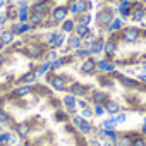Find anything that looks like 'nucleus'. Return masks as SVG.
<instances>
[{
  "label": "nucleus",
  "mask_w": 146,
  "mask_h": 146,
  "mask_svg": "<svg viewBox=\"0 0 146 146\" xmlns=\"http://www.w3.org/2000/svg\"><path fill=\"white\" fill-rule=\"evenodd\" d=\"M28 2H35V0H28Z\"/></svg>",
  "instance_id": "34"
},
{
  "label": "nucleus",
  "mask_w": 146,
  "mask_h": 146,
  "mask_svg": "<svg viewBox=\"0 0 146 146\" xmlns=\"http://www.w3.org/2000/svg\"><path fill=\"white\" fill-rule=\"evenodd\" d=\"M112 117L115 119L117 125H119V124H124V122L127 120V113H124V112H119V113H115V115H112Z\"/></svg>",
  "instance_id": "24"
},
{
  "label": "nucleus",
  "mask_w": 146,
  "mask_h": 146,
  "mask_svg": "<svg viewBox=\"0 0 146 146\" xmlns=\"http://www.w3.org/2000/svg\"><path fill=\"white\" fill-rule=\"evenodd\" d=\"M24 146H35V144H33V143H29V141H26V143H24Z\"/></svg>",
  "instance_id": "32"
},
{
  "label": "nucleus",
  "mask_w": 146,
  "mask_h": 146,
  "mask_svg": "<svg viewBox=\"0 0 146 146\" xmlns=\"http://www.w3.org/2000/svg\"><path fill=\"white\" fill-rule=\"evenodd\" d=\"M93 112L96 117H103L107 112H105V105H93Z\"/></svg>",
  "instance_id": "23"
},
{
  "label": "nucleus",
  "mask_w": 146,
  "mask_h": 146,
  "mask_svg": "<svg viewBox=\"0 0 146 146\" xmlns=\"http://www.w3.org/2000/svg\"><path fill=\"white\" fill-rule=\"evenodd\" d=\"M100 127H103V129H117V122H115L113 117H108V119H105V120L102 122Z\"/></svg>",
  "instance_id": "20"
},
{
  "label": "nucleus",
  "mask_w": 146,
  "mask_h": 146,
  "mask_svg": "<svg viewBox=\"0 0 146 146\" xmlns=\"http://www.w3.org/2000/svg\"><path fill=\"white\" fill-rule=\"evenodd\" d=\"M83 120H84V119H83L81 115H72V120H70V124L74 125L76 129H79V125L83 124Z\"/></svg>",
  "instance_id": "25"
},
{
  "label": "nucleus",
  "mask_w": 146,
  "mask_h": 146,
  "mask_svg": "<svg viewBox=\"0 0 146 146\" xmlns=\"http://www.w3.org/2000/svg\"><path fill=\"white\" fill-rule=\"evenodd\" d=\"M33 91H35V86H33V84H17V86H14L12 93H11V95H7V96H9V98L23 100V98L29 96Z\"/></svg>",
  "instance_id": "6"
},
{
  "label": "nucleus",
  "mask_w": 146,
  "mask_h": 146,
  "mask_svg": "<svg viewBox=\"0 0 146 146\" xmlns=\"http://www.w3.org/2000/svg\"><path fill=\"white\" fill-rule=\"evenodd\" d=\"M78 131H79L83 136H90V134L95 131V125H93L90 120H86V119H84V120H83V124L79 125V129H78Z\"/></svg>",
  "instance_id": "17"
},
{
  "label": "nucleus",
  "mask_w": 146,
  "mask_h": 146,
  "mask_svg": "<svg viewBox=\"0 0 146 146\" xmlns=\"http://www.w3.org/2000/svg\"><path fill=\"white\" fill-rule=\"evenodd\" d=\"M95 132H96L98 139L105 141V143H115L117 137H119V132L115 129H103V127H100V129H95Z\"/></svg>",
  "instance_id": "9"
},
{
  "label": "nucleus",
  "mask_w": 146,
  "mask_h": 146,
  "mask_svg": "<svg viewBox=\"0 0 146 146\" xmlns=\"http://www.w3.org/2000/svg\"><path fill=\"white\" fill-rule=\"evenodd\" d=\"M88 146H102V141H100L98 137H93V139L88 143Z\"/></svg>",
  "instance_id": "27"
},
{
  "label": "nucleus",
  "mask_w": 146,
  "mask_h": 146,
  "mask_svg": "<svg viewBox=\"0 0 146 146\" xmlns=\"http://www.w3.org/2000/svg\"><path fill=\"white\" fill-rule=\"evenodd\" d=\"M62 105L67 108V112L69 113H72V115H76V107H78V98L74 96V95H70V93H65L64 96H62Z\"/></svg>",
  "instance_id": "10"
},
{
  "label": "nucleus",
  "mask_w": 146,
  "mask_h": 146,
  "mask_svg": "<svg viewBox=\"0 0 146 146\" xmlns=\"http://www.w3.org/2000/svg\"><path fill=\"white\" fill-rule=\"evenodd\" d=\"M115 14H117V9H113V7H103V2L100 4V11H98V14H96V17H95V21H96V26L100 28V29H108V26L113 23V19H115Z\"/></svg>",
  "instance_id": "1"
},
{
  "label": "nucleus",
  "mask_w": 146,
  "mask_h": 146,
  "mask_svg": "<svg viewBox=\"0 0 146 146\" xmlns=\"http://www.w3.org/2000/svg\"><path fill=\"white\" fill-rule=\"evenodd\" d=\"M90 91H91V88H90L88 84L79 83V81H72V83L67 86V93L74 95L76 98H78V96H79V98H84V96L90 95Z\"/></svg>",
  "instance_id": "5"
},
{
  "label": "nucleus",
  "mask_w": 146,
  "mask_h": 146,
  "mask_svg": "<svg viewBox=\"0 0 146 146\" xmlns=\"http://www.w3.org/2000/svg\"><path fill=\"white\" fill-rule=\"evenodd\" d=\"M131 146H146V137H143V136H134Z\"/></svg>",
  "instance_id": "22"
},
{
  "label": "nucleus",
  "mask_w": 146,
  "mask_h": 146,
  "mask_svg": "<svg viewBox=\"0 0 146 146\" xmlns=\"http://www.w3.org/2000/svg\"><path fill=\"white\" fill-rule=\"evenodd\" d=\"M102 146H113V143H102Z\"/></svg>",
  "instance_id": "31"
},
{
  "label": "nucleus",
  "mask_w": 146,
  "mask_h": 146,
  "mask_svg": "<svg viewBox=\"0 0 146 146\" xmlns=\"http://www.w3.org/2000/svg\"><path fill=\"white\" fill-rule=\"evenodd\" d=\"M96 62L98 60L95 58V55H90V57L83 58L81 64H79V72H81L83 76H93V74H96V72H98Z\"/></svg>",
  "instance_id": "3"
},
{
  "label": "nucleus",
  "mask_w": 146,
  "mask_h": 146,
  "mask_svg": "<svg viewBox=\"0 0 146 146\" xmlns=\"http://www.w3.org/2000/svg\"><path fill=\"white\" fill-rule=\"evenodd\" d=\"M46 81L50 83L52 90L55 91H67V86L74 81L70 76L67 74H55V72H50V74H46Z\"/></svg>",
  "instance_id": "2"
},
{
  "label": "nucleus",
  "mask_w": 146,
  "mask_h": 146,
  "mask_svg": "<svg viewBox=\"0 0 146 146\" xmlns=\"http://www.w3.org/2000/svg\"><path fill=\"white\" fill-rule=\"evenodd\" d=\"M16 146H24V144H16Z\"/></svg>",
  "instance_id": "33"
},
{
  "label": "nucleus",
  "mask_w": 146,
  "mask_h": 146,
  "mask_svg": "<svg viewBox=\"0 0 146 146\" xmlns=\"http://www.w3.org/2000/svg\"><path fill=\"white\" fill-rule=\"evenodd\" d=\"M14 131L17 132L19 137H28V136L31 134V125H29L28 120H24V122H17V124L14 125Z\"/></svg>",
  "instance_id": "12"
},
{
  "label": "nucleus",
  "mask_w": 146,
  "mask_h": 146,
  "mask_svg": "<svg viewBox=\"0 0 146 146\" xmlns=\"http://www.w3.org/2000/svg\"><path fill=\"white\" fill-rule=\"evenodd\" d=\"M105 112L112 117V115H115V113H119L120 112V103L117 102V100H108L107 103H105Z\"/></svg>",
  "instance_id": "14"
},
{
  "label": "nucleus",
  "mask_w": 146,
  "mask_h": 146,
  "mask_svg": "<svg viewBox=\"0 0 146 146\" xmlns=\"http://www.w3.org/2000/svg\"><path fill=\"white\" fill-rule=\"evenodd\" d=\"M96 67H98V72H115L117 70V64L108 58H100L96 62Z\"/></svg>",
  "instance_id": "11"
},
{
  "label": "nucleus",
  "mask_w": 146,
  "mask_h": 146,
  "mask_svg": "<svg viewBox=\"0 0 146 146\" xmlns=\"http://www.w3.org/2000/svg\"><path fill=\"white\" fill-rule=\"evenodd\" d=\"M103 4H112V2H117V0H102Z\"/></svg>",
  "instance_id": "30"
},
{
  "label": "nucleus",
  "mask_w": 146,
  "mask_h": 146,
  "mask_svg": "<svg viewBox=\"0 0 146 146\" xmlns=\"http://www.w3.org/2000/svg\"><path fill=\"white\" fill-rule=\"evenodd\" d=\"M137 81L141 84H146V72H139V76H137Z\"/></svg>",
  "instance_id": "28"
},
{
  "label": "nucleus",
  "mask_w": 146,
  "mask_h": 146,
  "mask_svg": "<svg viewBox=\"0 0 146 146\" xmlns=\"http://www.w3.org/2000/svg\"><path fill=\"white\" fill-rule=\"evenodd\" d=\"M86 98H88V102H91L93 105H105V103L110 100L108 95L105 93V90H91Z\"/></svg>",
  "instance_id": "7"
},
{
  "label": "nucleus",
  "mask_w": 146,
  "mask_h": 146,
  "mask_svg": "<svg viewBox=\"0 0 146 146\" xmlns=\"http://www.w3.org/2000/svg\"><path fill=\"white\" fill-rule=\"evenodd\" d=\"M103 43H105L103 38H96L95 41H91V45L88 46L90 52H91V55H102L103 53Z\"/></svg>",
  "instance_id": "13"
},
{
  "label": "nucleus",
  "mask_w": 146,
  "mask_h": 146,
  "mask_svg": "<svg viewBox=\"0 0 146 146\" xmlns=\"http://www.w3.org/2000/svg\"><path fill=\"white\" fill-rule=\"evenodd\" d=\"M122 28H124V21H122L120 17H115V19H113V23L108 26L107 33L110 35V33H115V31H119V29H122Z\"/></svg>",
  "instance_id": "18"
},
{
  "label": "nucleus",
  "mask_w": 146,
  "mask_h": 146,
  "mask_svg": "<svg viewBox=\"0 0 146 146\" xmlns=\"http://www.w3.org/2000/svg\"><path fill=\"white\" fill-rule=\"evenodd\" d=\"M134 136H136V134H119V137H117V141L113 143V146H131Z\"/></svg>",
  "instance_id": "16"
},
{
  "label": "nucleus",
  "mask_w": 146,
  "mask_h": 146,
  "mask_svg": "<svg viewBox=\"0 0 146 146\" xmlns=\"http://www.w3.org/2000/svg\"><path fill=\"white\" fill-rule=\"evenodd\" d=\"M144 122H146V119H144Z\"/></svg>",
  "instance_id": "36"
},
{
  "label": "nucleus",
  "mask_w": 146,
  "mask_h": 146,
  "mask_svg": "<svg viewBox=\"0 0 146 146\" xmlns=\"http://www.w3.org/2000/svg\"><path fill=\"white\" fill-rule=\"evenodd\" d=\"M38 78L40 76H38L36 69H28V70L23 72V74L17 76V84H36Z\"/></svg>",
  "instance_id": "8"
},
{
  "label": "nucleus",
  "mask_w": 146,
  "mask_h": 146,
  "mask_svg": "<svg viewBox=\"0 0 146 146\" xmlns=\"http://www.w3.org/2000/svg\"><path fill=\"white\" fill-rule=\"evenodd\" d=\"M88 105H90V102H88V100H78V107H79L81 110H83V108H86Z\"/></svg>",
  "instance_id": "26"
},
{
  "label": "nucleus",
  "mask_w": 146,
  "mask_h": 146,
  "mask_svg": "<svg viewBox=\"0 0 146 146\" xmlns=\"http://www.w3.org/2000/svg\"><path fill=\"white\" fill-rule=\"evenodd\" d=\"M141 134L146 136V122H143V127H141Z\"/></svg>",
  "instance_id": "29"
},
{
  "label": "nucleus",
  "mask_w": 146,
  "mask_h": 146,
  "mask_svg": "<svg viewBox=\"0 0 146 146\" xmlns=\"http://www.w3.org/2000/svg\"><path fill=\"white\" fill-rule=\"evenodd\" d=\"M74 29H76V21L74 19H65L62 24H60V31L62 33H65V35H72L74 33Z\"/></svg>",
  "instance_id": "15"
},
{
  "label": "nucleus",
  "mask_w": 146,
  "mask_h": 146,
  "mask_svg": "<svg viewBox=\"0 0 146 146\" xmlns=\"http://www.w3.org/2000/svg\"><path fill=\"white\" fill-rule=\"evenodd\" d=\"M112 76H113V78H115V81H117L122 88H125V90H139L141 86H144V84H141L137 79L127 78V76H124V74H117V70H115V72H112Z\"/></svg>",
  "instance_id": "4"
},
{
  "label": "nucleus",
  "mask_w": 146,
  "mask_h": 146,
  "mask_svg": "<svg viewBox=\"0 0 146 146\" xmlns=\"http://www.w3.org/2000/svg\"><path fill=\"white\" fill-rule=\"evenodd\" d=\"M12 132L11 131H4V132H0V144H9L12 141Z\"/></svg>",
  "instance_id": "19"
},
{
  "label": "nucleus",
  "mask_w": 146,
  "mask_h": 146,
  "mask_svg": "<svg viewBox=\"0 0 146 146\" xmlns=\"http://www.w3.org/2000/svg\"><path fill=\"white\" fill-rule=\"evenodd\" d=\"M0 146H7V144H0Z\"/></svg>",
  "instance_id": "35"
},
{
  "label": "nucleus",
  "mask_w": 146,
  "mask_h": 146,
  "mask_svg": "<svg viewBox=\"0 0 146 146\" xmlns=\"http://www.w3.org/2000/svg\"><path fill=\"white\" fill-rule=\"evenodd\" d=\"M79 115H81L83 119H86V120H88V119H91V117L95 115V112H93V107H90V105H88L86 108H83V110H81V113H79Z\"/></svg>",
  "instance_id": "21"
}]
</instances>
